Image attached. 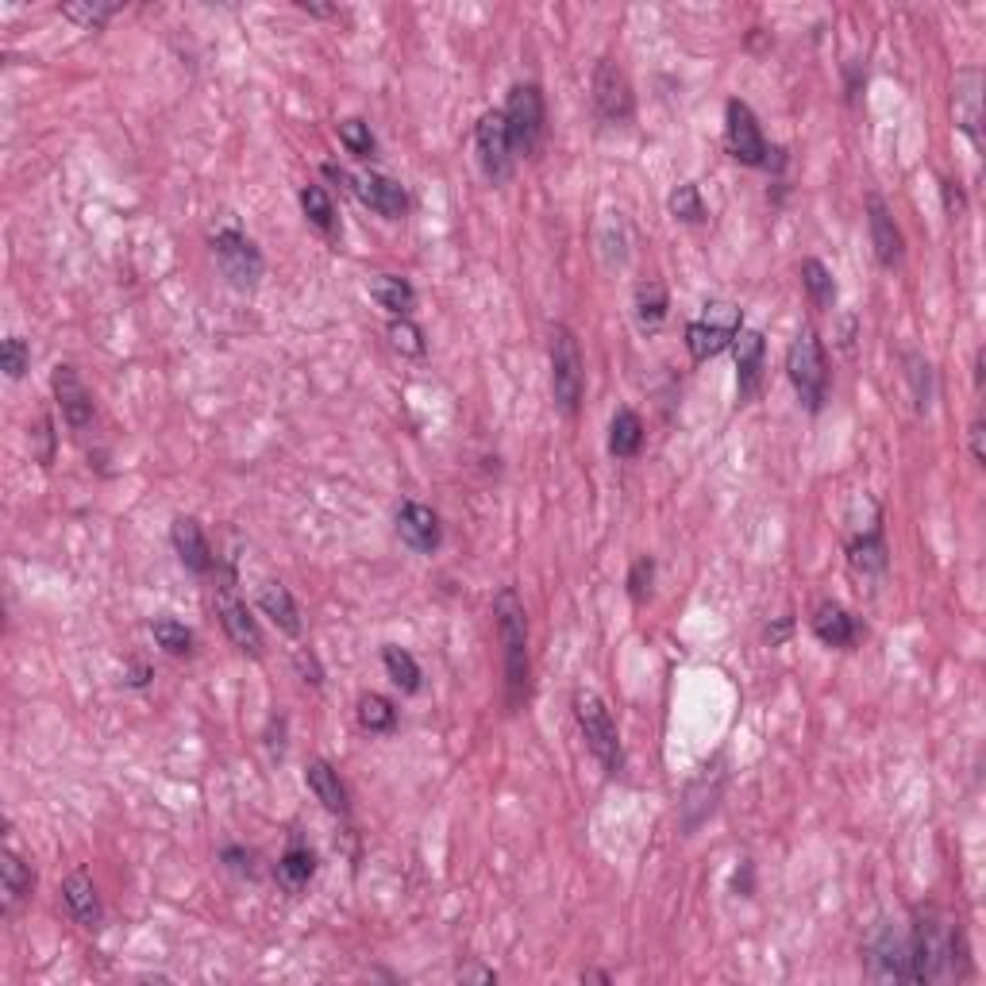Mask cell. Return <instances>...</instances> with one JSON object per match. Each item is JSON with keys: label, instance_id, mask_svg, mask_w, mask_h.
I'll list each match as a JSON object with an SVG mask.
<instances>
[{"label": "cell", "instance_id": "obj_1", "mask_svg": "<svg viewBox=\"0 0 986 986\" xmlns=\"http://www.w3.org/2000/svg\"><path fill=\"white\" fill-rule=\"evenodd\" d=\"M967 975V940L940 906L917 909L909 925V983H944Z\"/></svg>", "mask_w": 986, "mask_h": 986}, {"label": "cell", "instance_id": "obj_2", "mask_svg": "<svg viewBox=\"0 0 986 986\" xmlns=\"http://www.w3.org/2000/svg\"><path fill=\"white\" fill-rule=\"evenodd\" d=\"M493 621H497L501 655H505V693L509 709H521L529 693V613L513 586L497 590L493 598Z\"/></svg>", "mask_w": 986, "mask_h": 986}, {"label": "cell", "instance_id": "obj_3", "mask_svg": "<svg viewBox=\"0 0 986 986\" xmlns=\"http://www.w3.org/2000/svg\"><path fill=\"white\" fill-rule=\"evenodd\" d=\"M787 374L790 386L798 390L801 405L809 413H821L825 397H829V358H825V344L814 328H801L793 336V344L787 351Z\"/></svg>", "mask_w": 986, "mask_h": 986}, {"label": "cell", "instance_id": "obj_4", "mask_svg": "<svg viewBox=\"0 0 986 986\" xmlns=\"http://www.w3.org/2000/svg\"><path fill=\"white\" fill-rule=\"evenodd\" d=\"M586 394V363H582V347L566 324L551 328V397L563 416H574Z\"/></svg>", "mask_w": 986, "mask_h": 986}, {"label": "cell", "instance_id": "obj_5", "mask_svg": "<svg viewBox=\"0 0 986 986\" xmlns=\"http://www.w3.org/2000/svg\"><path fill=\"white\" fill-rule=\"evenodd\" d=\"M574 721H579L582 737H586L590 756L601 763L605 775H621L624 767V748H621V732H617L613 717H609L605 701L590 690L574 693Z\"/></svg>", "mask_w": 986, "mask_h": 986}, {"label": "cell", "instance_id": "obj_6", "mask_svg": "<svg viewBox=\"0 0 986 986\" xmlns=\"http://www.w3.org/2000/svg\"><path fill=\"white\" fill-rule=\"evenodd\" d=\"M743 332V316L737 305H729V300H709L706 313L698 316V321L687 324V351L693 363H706V358L721 355L724 347H732V339H737Z\"/></svg>", "mask_w": 986, "mask_h": 986}, {"label": "cell", "instance_id": "obj_7", "mask_svg": "<svg viewBox=\"0 0 986 986\" xmlns=\"http://www.w3.org/2000/svg\"><path fill=\"white\" fill-rule=\"evenodd\" d=\"M509 124V139H513L516 155H536L540 139H543V124H548V108H543V93L532 81H521V86L509 89V100L501 108Z\"/></svg>", "mask_w": 986, "mask_h": 986}, {"label": "cell", "instance_id": "obj_8", "mask_svg": "<svg viewBox=\"0 0 986 986\" xmlns=\"http://www.w3.org/2000/svg\"><path fill=\"white\" fill-rule=\"evenodd\" d=\"M208 247H213L216 263H220L224 278H228L231 286H236V289H255L258 286L266 263H263V250H258L255 239L244 236L239 228H220V231H213Z\"/></svg>", "mask_w": 986, "mask_h": 986}, {"label": "cell", "instance_id": "obj_9", "mask_svg": "<svg viewBox=\"0 0 986 986\" xmlns=\"http://www.w3.org/2000/svg\"><path fill=\"white\" fill-rule=\"evenodd\" d=\"M324 174H328L332 181H344V186L358 200H363L366 208H374V213L386 216V220H401V216L408 213L405 186H401V181H394V178H386V174H358V178H355V174L339 170L336 162L324 166Z\"/></svg>", "mask_w": 986, "mask_h": 986}, {"label": "cell", "instance_id": "obj_10", "mask_svg": "<svg viewBox=\"0 0 986 986\" xmlns=\"http://www.w3.org/2000/svg\"><path fill=\"white\" fill-rule=\"evenodd\" d=\"M724 144H729V155L740 166H771V147H767L763 131H759L751 105L740 97H732L724 105Z\"/></svg>", "mask_w": 986, "mask_h": 986}, {"label": "cell", "instance_id": "obj_11", "mask_svg": "<svg viewBox=\"0 0 986 986\" xmlns=\"http://www.w3.org/2000/svg\"><path fill=\"white\" fill-rule=\"evenodd\" d=\"M867 975L875 983H909V929L883 921L867 944Z\"/></svg>", "mask_w": 986, "mask_h": 986}, {"label": "cell", "instance_id": "obj_12", "mask_svg": "<svg viewBox=\"0 0 986 986\" xmlns=\"http://www.w3.org/2000/svg\"><path fill=\"white\" fill-rule=\"evenodd\" d=\"M593 108L605 124H629L637 112V97H632V81L621 62L601 58L593 66Z\"/></svg>", "mask_w": 986, "mask_h": 986}, {"label": "cell", "instance_id": "obj_13", "mask_svg": "<svg viewBox=\"0 0 986 986\" xmlns=\"http://www.w3.org/2000/svg\"><path fill=\"white\" fill-rule=\"evenodd\" d=\"M474 150H479V166L482 174L501 186V181L513 178V166H516V150L513 139H509V124L501 112H486L474 128Z\"/></svg>", "mask_w": 986, "mask_h": 986}, {"label": "cell", "instance_id": "obj_14", "mask_svg": "<svg viewBox=\"0 0 986 986\" xmlns=\"http://www.w3.org/2000/svg\"><path fill=\"white\" fill-rule=\"evenodd\" d=\"M50 386H55V401L58 408H62V421L70 424L73 432H86L89 424H93V394H89V386L81 382V374L73 371L70 363H58L55 374H50Z\"/></svg>", "mask_w": 986, "mask_h": 986}, {"label": "cell", "instance_id": "obj_15", "mask_svg": "<svg viewBox=\"0 0 986 986\" xmlns=\"http://www.w3.org/2000/svg\"><path fill=\"white\" fill-rule=\"evenodd\" d=\"M952 116H956V128L979 147V139H983V70L979 66H967V70L956 73Z\"/></svg>", "mask_w": 986, "mask_h": 986}, {"label": "cell", "instance_id": "obj_16", "mask_svg": "<svg viewBox=\"0 0 986 986\" xmlns=\"http://www.w3.org/2000/svg\"><path fill=\"white\" fill-rule=\"evenodd\" d=\"M397 536L416 551V555H432L444 543V524H440L436 509L424 501H405L397 509Z\"/></svg>", "mask_w": 986, "mask_h": 986}, {"label": "cell", "instance_id": "obj_17", "mask_svg": "<svg viewBox=\"0 0 986 986\" xmlns=\"http://www.w3.org/2000/svg\"><path fill=\"white\" fill-rule=\"evenodd\" d=\"M721 790H724V775L721 767H701L698 779L687 782V790H682V829L693 832L698 825H706L709 817H713L717 801H721Z\"/></svg>", "mask_w": 986, "mask_h": 986}, {"label": "cell", "instance_id": "obj_18", "mask_svg": "<svg viewBox=\"0 0 986 986\" xmlns=\"http://www.w3.org/2000/svg\"><path fill=\"white\" fill-rule=\"evenodd\" d=\"M867 228H871L875 258H879L887 270H894V266L901 263V255H906V239H901V228L894 224V213L879 194H867Z\"/></svg>", "mask_w": 986, "mask_h": 986}, {"label": "cell", "instance_id": "obj_19", "mask_svg": "<svg viewBox=\"0 0 986 986\" xmlns=\"http://www.w3.org/2000/svg\"><path fill=\"white\" fill-rule=\"evenodd\" d=\"M216 613H220V624H224V632H228V640L236 643L244 655H263V632H258V621L250 617V609L228 586H224L220 598H216Z\"/></svg>", "mask_w": 986, "mask_h": 986}, {"label": "cell", "instance_id": "obj_20", "mask_svg": "<svg viewBox=\"0 0 986 986\" xmlns=\"http://www.w3.org/2000/svg\"><path fill=\"white\" fill-rule=\"evenodd\" d=\"M732 351H737V386H740V401H748L763 382V355H767V339L763 332L743 328L737 339H732Z\"/></svg>", "mask_w": 986, "mask_h": 986}, {"label": "cell", "instance_id": "obj_21", "mask_svg": "<svg viewBox=\"0 0 986 986\" xmlns=\"http://www.w3.org/2000/svg\"><path fill=\"white\" fill-rule=\"evenodd\" d=\"M170 540H174V551H178L181 566L194 574H208L213 571V548H208L205 532H200V524L194 521V516H178L170 529Z\"/></svg>", "mask_w": 986, "mask_h": 986}, {"label": "cell", "instance_id": "obj_22", "mask_svg": "<svg viewBox=\"0 0 986 986\" xmlns=\"http://www.w3.org/2000/svg\"><path fill=\"white\" fill-rule=\"evenodd\" d=\"M305 782H308V790L316 793V801H321L328 814H336V817H347L351 814L347 787H344V779H339V771L328 763V759H308Z\"/></svg>", "mask_w": 986, "mask_h": 986}, {"label": "cell", "instance_id": "obj_23", "mask_svg": "<svg viewBox=\"0 0 986 986\" xmlns=\"http://www.w3.org/2000/svg\"><path fill=\"white\" fill-rule=\"evenodd\" d=\"M814 637L829 648H851L859 640V621L837 601H821L814 609Z\"/></svg>", "mask_w": 986, "mask_h": 986}, {"label": "cell", "instance_id": "obj_24", "mask_svg": "<svg viewBox=\"0 0 986 986\" xmlns=\"http://www.w3.org/2000/svg\"><path fill=\"white\" fill-rule=\"evenodd\" d=\"M62 901H66V909L73 914V921H81L86 929H100V921H105V909H100L97 887H93V879H89L86 871L66 875Z\"/></svg>", "mask_w": 986, "mask_h": 986}, {"label": "cell", "instance_id": "obj_25", "mask_svg": "<svg viewBox=\"0 0 986 986\" xmlns=\"http://www.w3.org/2000/svg\"><path fill=\"white\" fill-rule=\"evenodd\" d=\"M258 609L278 624L286 637H300V613H297V601L282 582H263L258 590Z\"/></svg>", "mask_w": 986, "mask_h": 986}, {"label": "cell", "instance_id": "obj_26", "mask_svg": "<svg viewBox=\"0 0 986 986\" xmlns=\"http://www.w3.org/2000/svg\"><path fill=\"white\" fill-rule=\"evenodd\" d=\"M313 875H316V851L300 840H289V848L282 851V859H278V883L289 894H300L308 887Z\"/></svg>", "mask_w": 986, "mask_h": 986}, {"label": "cell", "instance_id": "obj_27", "mask_svg": "<svg viewBox=\"0 0 986 986\" xmlns=\"http://www.w3.org/2000/svg\"><path fill=\"white\" fill-rule=\"evenodd\" d=\"M901 366H906V382H909V394H914V408H917V413H929L933 397H937V374H933V363L921 355V351H901Z\"/></svg>", "mask_w": 986, "mask_h": 986}, {"label": "cell", "instance_id": "obj_28", "mask_svg": "<svg viewBox=\"0 0 986 986\" xmlns=\"http://www.w3.org/2000/svg\"><path fill=\"white\" fill-rule=\"evenodd\" d=\"M887 555L890 551H887V540H883V524H871V529L851 540L848 548V563L851 571L859 574H883L887 571Z\"/></svg>", "mask_w": 986, "mask_h": 986}, {"label": "cell", "instance_id": "obj_29", "mask_svg": "<svg viewBox=\"0 0 986 986\" xmlns=\"http://www.w3.org/2000/svg\"><path fill=\"white\" fill-rule=\"evenodd\" d=\"M643 447V421L632 408H617L609 421V455L613 459H637Z\"/></svg>", "mask_w": 986, "mask_h": 986}, {"label": "cell", "instance_id": "obj_30", "mask_svg": "<svg viewBox=\"0 0 986 986\" xmlns=\"http://www.w3.org/2000/svg\"><path fill=\"white\" fill-rule=\"evenodd\" d=\"M0 875H4V909H12V906H20L23 898H31V890H36V871H31L12 848H4V856H0Z\"/></svg>", "mask_w": 986, "mask_h": 986}, {"label": "cell", "instance_id": "obj_31", "mask_svg": "<svg viewBox=\"0 0 986 986\" xmlns=\"http://www.w3.org/2000/svg\"><path fill=\"white\" fill-rule=\"evenodd\" d=\"M371 297L394 316H408V313H413V305H416L413 286H408L401 274H378V278L371 282Z\"/></svg>", "mask_w": 986, "mask_h": 986}, {"label": "cell", "instance_id": "obj_32", "mask_svg": "<svg viewBox=\"0 0 986 986\" xmlns=\"http://www.w3.org/2000/svg\"><path fill=\"white\" fill-rule=\"evenodd\" d=\"M801 286H806L814 308H821V313L837 305V282H832V270L821 258H806V263H801Z\"/></svg>", "mask_w": 986, "mask_h": 986}, {"label": "cell", "instance_id": "obj_33", "mask_svg": "<svg viewBox=\"0 0 986 986\" xmlns=\"http://www.w3.org/2000/svg\"><path fill=\"white\" fill-rule=\"evenodd\" d=\"M300 208H305L308 224H313L316 231H324V236H336V231H339L336 205H332V197H328V189H324V186H305V189H300Z\"/></svg>", "mask_w": 986, "mask_h": 986}, {"label": "cell", "instance_id": "obj_34", "mask_svg": "<svg viewBox=\"0 0 986 986\" xmlns=\"http://www.w3.org/2000/svg\"><path fill=\"white\" fill-rule=\"evenodd\" d=\"M382 663H386V674L394 679V687L401 693H416V690H421V667H416V659L408 655L405 648H397V643H386V648H382Z\"/></svg>", "mask_w": 986, "mask_h": 986}, {"label": "cell", "instance_id": "obj_35", "mask_svg": "<svg viewBox=\"0 0 986 986\" xmlns=\"http://www.w3.org/2000/svg\"><path fill=\"white\" fill-rule=\"evenodd\" d=\"M667 321V289L663 282H643L637 289V324L643 332H659Z\"/></svg>", "mask_w": 986, "mask_h": 986}, {"label": "cell", "instance_id": "obj_36", "mask_svg": "<svg viewBox=\"0 0 986 986\" xmlns=\"http://www.w3.org/2000/svg\"><path fill=\"white\" fill-rule=\"evenodd\" d=\"M358 724H363L366 732H394L397 724L394 701L382 698V693H363V698H358Z\"/></svg>", "mask_w": 986, "mask_h": 986}, {"label": "cell", "instance_id": "obj_37", "mask_svg": "<svg viewBox=\"0 0 986 986\" xmlns=\"http://www.w3.org/2000/svg\"><path fill=\"white\" fill-rule=\"evenodd\" d=\"M116 12H120V4H112V0H81V4H62L66 20L81 23V28H89V31H100Z\"/></svg>", "mask_w": 986, "mask_h": 986}, {"label": "cell", "instance_id": "obj_38", "mask_svg": "<svg viewBox=\"0 0 986 986\" xmlns=\"http://www.w3.org/2000/svg\"><path fill=\"white\" fill-rule=\"evenodd\" d=\"M339 144H344L347 155H355V158H374V150H378V139H374L371 124L358 120V116L339 120Z\"/></svg>", "mask_w": 986, "mask_h": 986}, {"label": "cell", "instance_id": "obj_39", "mask_svg": "<svg viewBox=\"0 0 986 986\" xmlns=\"http://www.w3.org/2000/svg\"><path fill=\"white\" fill-rule=\"evenodd\" d=\"M667 208H671V216H674V220H682V224H701V220H706V205H701V194H698V186H693V181H682V186L667 197Z\"/></svg>", "mask_w": 986, "mask_h": 986}, {"label": "cell", "instance_id": "obj_40", "mask_svg": "<svg viewBox=\"0 0 986 986\" xmlns=\"http://www.w3.org/2000/svg\"><path fill=\"white\" fill-rule=\"evenodd\" d=\"M150 632H155L158 648L170 651V655H189V651H194V632H189L181 621H170V617H162V621L150 624Z\"/></svg>", "mask_w": 986, "mask_h": 986}, {"label": "cell", "instance_id": "obj_41", "mask_svg": "<svg viewBox=\"0 0 986 986\" xmlns=\"http://www.w3.org/2000/svg\"><path fill=\"white\" fill-rule=\"evenodd\" d=\"M0 366H4V374L8 378H23V374H28V366H31V347L23 344L20 336H8L4 344H0Z\"/></svg>", "mask_w": 986, "mask_h": 986}, {"label": "cell", "instance_id": "obj_42", "mask_svg": "<svg viewBox=\"0 0 986 986\" xmlns=\"http://www.w3.org/2000/svg\"><path fill=\"white\" fill-rule=\"evenodd\" d=\"M390 339H394V347L401 351V355H424V332L416 328L408 316H394V324H390Z\"/></svg>", "mask_w": 986, "mask_h": 986}, {"label": "cell", "instance_id": "obj_43", "mask_svg": "<svg viewBox=\"0 0 986 986\" xmlns=\"http://www.w3.org/2000/svg\"><path fill=\"white\" fill-rule=\"evenodd\" d=\"M651 582H655V559L640 555L637 563H632V571H629V598L632 601H648Z\"/></svg>", "mask_w": 986, "mask_h": 986}, {"label": "cell", "instance_id": "obj_44", "mask_svg": "<svg viewBox=\"0 0 986 986\" xmlns=\"http://www.w3.org/2000/svg\"><path fill=\"white\" fill-rule=\"evenodd\" d=\"M220 859H224V864H228V871H236V875H255V856H250L247 848H236V844H231V848H224V851H220Z\"/></svg>", "mask_w": 986, "mask_h": 986}, {"label": "cell", "instance_id": "obj_45", "mask_svg": "<svg viewBox=\"0 0 986 986\" xmlns=\"http://www.w3.org/2000/svg\"><path fill=\"white\" fill-rule=\"evenodd\" d=\"M36 436H39V444H43V455H39V463H50V459H55V432H50V416H39Z\"/></svg>", "mask_w": 986, "mask_h": 986}, {"label": "cell", "instance_id": "obj_46", "mask_svg": "<svg viewBox=\"0 0 986 986\" xmlns=\"http://www.w3.org/2000/svg\"><path fill=\"white\" fill-rule=\"evenodd\" d=\"M944 205H948L952 216L964 213V189H959V181H944Z\"/></svg>", "mask_w": 986, "mask_h": 986}, {"label": "cell", "instance_id": "obj_47", "mask_svg": "<svg viewBox=\"0 0 986 986\" xmlns=\"http://www.w3.org/2000/svg\"><path fill=\"white\" fill-rule=\"evenodd\" d=\"M967 432H972V459H975V463H979V466H986V451H983V416H975L972 428H967Z\"/></svg>", "mask_w": 986, "mask_h": 986}, {"label": "cell", "instance_id": "obj_48", "mask_svg": "<svg viewBox=\"0 0 986 986\" xmlns=\"http://www.w3.org/2000/svg\"><path fill=\"white\" fill-rule=\"evenodd\" d=\"M459 979H474V983H497V975L490 967H459Z\"/></svg>", "mask_w": 986, "mask_h": 986}, {"label": "cell", "instance_id": "obj_49", "mask_svg": "<svg viewBox=\"0 0 986 986\" xmlns=\"http://www.w3.org/2000/svg\"><path fill=\"white\" fill-rule=\"evenodd\" d=\"M150 674H155V671H150L147 663H136V667H131V674H128V687H147Z\"/></svg>", "mask_w": 986, "mask_h": 986}, {"label": "cell", "instance_id": "obj_50", "mask_svg": "<svg viewBox=\"0 0 986 986\" xmlns=\"http://www.w3.org/2000/svg\"><path fill=\"white\" fill-rule=\"evenodd\" d=\"M983 374H986V351H975V390L983 394Z\"/></svg>", "mask_w": 986, "mask_h": 986}, {"label": "cell", "instance_id": "obj_51", "mask_svg": "<svg viewBox=\"0 0 986 986\" xmlns=\"http://www.w3.org/2000/svg\"><path fill=\"white\" fill-rule=\"evenodd\" d=\"M582 983H601V986H609V983H613V975H605V972H582Z\"/></svg>", "mask_w": 986, "mask_h": 986}]
</instances>
